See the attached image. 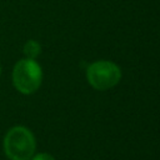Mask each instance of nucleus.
<instances>
[{
  "label": "nucleus",
  "mask_w": 160,
  "mask_h": 160,
  "mask_svg": "<svg viewBox=\"0 0 160 160\" xmlns=\"http://www.w3.org/2000/svg\"><path fill=\"white\" fill-rule=\"evenodd\" d=\"M41 52V46L35 40H29L24 45V54L28 56V59H35Z\"/></svg>",
  "instance_id": "4"
},
{
  "label": "nucleus",
  "mask_w": 160,
  "mask_h": 160,
  "mask_svg": "<svg viewBox=\"0 0 160 160\" xmlns=\"http://www.w3.org/2000/svg\"><path fill=\"white\" fill-rule=\"evenodd\" d=\"M41 80V68L34 59H22L14 66L12 84L20 92L25 95L32 94L39 89Z\"/></svg>",
  "instance_id": "2"
},
{
  "label": "nucleus",
  "mask_w": 160,
  "mask_h": 160,
  "mask_svg": "<svg viewBox=\"0 0 160 160\" xmlns=\"http://www.w3.org/2000/svg\"><path fill=\"white\" fill-rule=\"evenodd\" d=\"M32 160H55V159H54L51 155L46 154V152H40V154L35 155V156L32 158Z\"/></svg>",
  "instance_id": "5"
},
{
  "label": "nucleus",
  "mask_w": 160,
  "mask_h": 160,
  "mask_svg": "<svg viewBox=\"0 0 160 160\" xmlns=\"http://www.w3.org/2000/svg\"><path fill=\"white\" fill-rule=\"evenodd\" d=\"M86 78L89 84L98 90H106L115 86L120 78V69L111 61H96L92 62L86 70Z\"/></svg>",
  "instance_id": "3"
},
{
  "label": "nucleus",
  "mask_w": 160,
  "mask_h": 160,
  "mask_svg": "<svg viewBox=\"0 0 160 160\" xmlns=\"http://www.w3.org/2000/svg\"><path fill=\"white\" fill-rule=\"evenodd\" d=\"M35 148V138L25 126L11 128L4 138V151L10 160H29L32 158Z\"/></svg>",
  "instance_id": "1"
},
{
  "label": "nucleus",
  "mask_w": 160,
  "mask_h": 160,
  "mask_svg": "<svg viewBox=\"0 0 160 160\" xmlns=\"http://www.w3.org/2000/svg\"><path fill=\"white\" fill-rule=\"evenodd\" d=\"M0 74H1V65H0Z\"/></svg>",
  "instance_id": "6"
}]
</instances>
